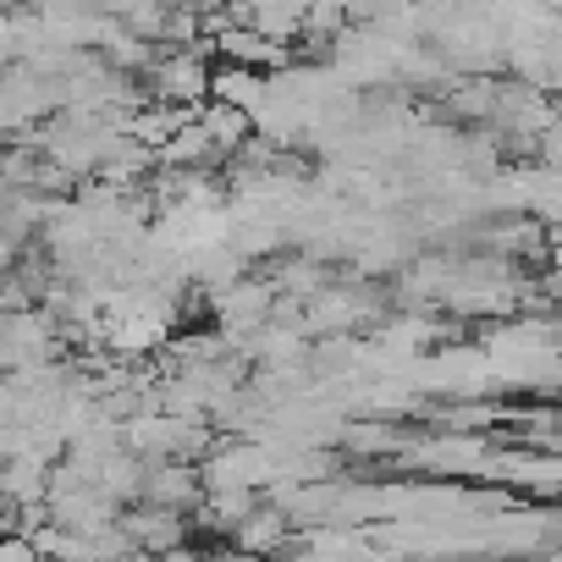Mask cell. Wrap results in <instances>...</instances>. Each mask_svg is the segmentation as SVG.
<instances>
[{
	"label": "cell",
	"instance_id": "cell-1",
	"mask_svg": "<svg viewBox=\"0 0 562 562\" xmlns=\"http://www.w3.org/2000/svg\"><path fill=\"white\" fill-rule=\"evenodd\" d=\"M138 78H144L149 100H166L182 111H199L210 100V56H199L193 45H160Z\"/></svg>",
	"mask_w": 562,
	"mask_h": 562
},
{
	"label": "cell",
	"instance_id": "cell-2",
	"mask_svg": "<svg viewBox=\"0 0 562 562\" xmlns=\"http://www.w3.org/2000/svg\"><path fill=\"white\" fill-rule=\"evenodd\" d=\"M45 359H67L61 326H56L40 304L0 310V375L23 370V364H45Z\"/></svg>",
	"mask_w": 562,
	"mask_h": 562
},
{
	"label": "cell",
	"instance_id": "cell-3",
	"mask_svg": "<svg viewBox=\"0 0 562 562\" xmlns=\"http://www.w3.org/2000/svg\"><path fill=\"white\" fill-rule=\"evenodd\" d=\"M270 463H276V452L265 441L243 436V441H215L193 469H199L204 491H259L270 480Z\"/></svg>",
	"mask_w": 562,
	"mask_h": 562
},
{
	"label": "cell",
	"instance_id": "cell-4",
	"mask_svg": "<svg viewBox=\"0 0 562 562\" xmlns=\"http://www.w3.org/2000/svg\"><path fill=\"white\" fill-rule=\"evenodd\" d=\"M50 111H61L56 78L34 72L29 61H7V67H0V133L34 127V122H45Z\"/></svg>",
	"mask_w": 562,
	"mask_h": 562
},
{
	"label": "cell",
	"instance_id": "cell-5",
	"mask_svg": "<svg viewBox=\"0 0 562 562\" xmlns=\"http://www.w3.org/2000/svg\"><path fill=\"white\" fill-rule=\"evenodd\" d=\"M116 529L133 540V551H177V546H188L193 524L182 507H160V502L133 496V507H116Z\"/></svg>",
	"mask_w": 562,
	"mask_h": 562
},
{
	"label": "cell",
	"instance_id": "cell-6",
	"mask_svg": "<svg viewBox=\"0 0 562 562\" xmlns=\"http://www.w3.org/2000/svg\"><path fill=\"white\" fill-rule=\"evenodd\" d=\"M199 469L188 458H144V474H138V496L144 502H160V507H193L199 502Z\"/></svg>",
	"mask_w": 562,
	"mask_h": 562
},
{
	"label": "cell",
	"instance_id": "cell-7",
	"mask_svg": "<svg viewBox=\"0 0 562 562\" xmlns=\"http://www.w3.org/2000/svg\"><path fill=\"white\" fill-rule=\"evenodd\" d=\"M210 45H215V56H221V61H237V67H254V72H281V67L293 61V45H276V40L254 34L248 23L221 29Z\"/></svg>",
	"mask_w": 562,
	"mask_h": 562
},
{
	"label": "cell",
	"instance_id": "cell-8",
	"mask_svg": "<svg viewBox=\"0 0 562 562\" xmlns=\"http://www.w3.org/2000/svg\"><path fill=\"white\" fill-rule=\"evenodd\" d=\"M288 529H293V518L281 513L276 502H254L248 513H243V524L226 535V551H281L288 546Z\"/></svg>",
	"mask_w": 562,
	"mask_h": 562
},
{
	"label": "cell",
	"instance_id": "cell-9",
	"mask_svg": "<svg viewBox=\"0 0 562 562\" xmlns=\"http://www.w3.org/2000/svg\"><path fill=\"white\" fill-rule=\"evenodd\" d=\"M193 116H199V127H204V138L215 144V155H221V160H226V155H237V144L254 133L248 111H237V105H226V100H204Z\"/></svg>",
	"mask_w": 562,
	"mask_h": 562
},
{
	"label": "cell",
	"instance_id": "cell-10",
	"mask_svg": "<svg viewBox=\"0 0 562 562\" xmlns=\"http://www.w3.org/2000/svg\"><path fill=\"white\" fill-rule=\"evenodd\" d=\"M210 100H226V105H237V111H259V100H265V78L254 72V67H237V61H221V67H210Z\"/></svg>",
	"mask_w": 562,
	"mask_h": 562
},
{
	"label": "cell",
	"instance_id": "cell-11",
	"mask_svg": "<svg viewBox=\"0 0 562 562\" xmlns=\"http://www.w3.org/2000/svg\"><path fill=\"white\" fill-rule=\"evenodd\" d=\"M210 160H221V155H215V144L204 138L199 116H188V122L155 149V166H210Z\"/></svg>",
	"mask_w": 562,
	"mask_h": 562
},
{
	"label": "cell",
	"instance_id": "cell-12",
	"mask_svg": "<svg viewBox=\"0 0 562 562\" xmlns=\"http://www.w3.org/2000/svg\"><path fill=\"white\" fill-rule=\"evenodd\" d=\"M138 474H144V458L138 452H127V447H116L105 463H100V474H94V485L122 507V502H133L138 496Z\"/></svg>",
	"mask_w": 562,
	"mask_h": 562
},
{
	"label": "cell",
	"instance_id": "cell-13",
	"mask_svg": "<svg viewBox=\"0 0 562 562\" xmlns=\"http://www.w3.org/2000/svg\"><path fill=\"white\" fill-rule=\"evenodd\" d=\"M397 430H386V425H342V452L348 458H392L397 452Z\"/></svg>",
	"mask_w": 562,
	"mask_h": 562
},
{
	"label": "cell",
	"instance_id": "cell-14",
	"mask_svg": "<svg viewBox=\"0 0 562 562\" xmlns=\"http://www.w3.org/2000/svg\"><path fill=\"white\" fill-rule=\"evenodd\" d=\"M0 458H7V425H0Z\"/></svg>",
	"mask_w": 562,
	"mask_h": 562
}]
</instances>
